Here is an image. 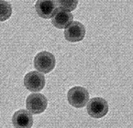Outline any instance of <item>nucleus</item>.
I'll list each match as a JSON object with an SVG mask.
<instances>
[{"instance_id": "7ed1b4c3", "label": "nucleus", "mask_w": 133, "mask_h": 128, "mask_svg": "<svg viewBox=\"0 0 133 128\" xmlns=\"http://www.w3.org/2000/svg\"><path fill=\"white\" fill-rule=\"evenodd\" d=\"M48 105V100L46 96L41 93H34L29 94L26 100V107L30 113L39 115L46 110Z\"/></svg>"}, {"instance_id": "f257e3e1", "label": "nucleus", "mask_w": 133, "mask_h": 128, "mask_svg": "<svg viewBox=\"0 0 133 128\" xmlns=\"http://www.w3.org/2000/svg\"><path fill=\"white\" fill-rule=\"evenodd\" d=\"M67 99L72 106L75 108H83L89 101V93L85 88L75 86L68 91Z\"/></svg>"}, {"instance_id": "9b49d317", "label": "nucleus", "mask_w": 133, "mask_h": 128, "mask_svg": "<svg viewBox=\"0 0 133 128\" xmlns=\"http://www.w3.org/2000/svg\"><path fill=\"white\" fill-rule=\"evenodd\" d=\"M57 6H58L60 9L65 10V11H72V10H75L78 4V1L76 0H71V1H63V0H59L56 1Z\"/></svg>"}, {"instance_id": "0eeeda50", "label": "nucleus", "mask_w": 133, "mask_h": 128, "mask_svg": "<svg viewBox=\"0 0 133 128\" xmlns=\"http://www.w3.org/2000/svg\"><path fill=\"white\" fill-rule=\"evenodd\" d=\"M35 8L39 17L45 19L51 18L58 11L56 1L52 0H39L36 3Z\"/></svg>"}, {"instance_id": "6e6552de", "label": "nucleus", "mask_w": 133, "mask_h": 128, "mask_svg": "<svg viewBox=\"0 0 133 128\" xmlns=\"http://www.w3.org/2000/svg\"><path fill=\"white\" fill-rule=\"evenodd\" d=\"M12 124L15 128H31L33 117L28 110H18L13 115Z\"/></svg>"}, {"instance_id": "9d476101", "label": "nucleus", "mask_w": 133, "mask_h": 128, "mask_svg": "<svg viewBox=\"0 0 133 128\" xmlns=\"http://www.w3.org/2000/svg\"><path fill=\"white\" fill-rule=\"evenodd\" d=\"M12 14V6L10 3L0 0V21H6Z\"/></svg>"}, {"instance_id": "f03ea898", "label": "nucleus", "mask_w": 133, "mask_h": 128, "mask_svg": "<svg viewBox=\"0 0 133 128\" xmlns=\"http://www.w3.org/2000/svg\"><path fill=\"white\" fill-rule=\"evenodd\" d=\"M55 57L53 54L48 51H41L38 53L34 58V67L37 70L41 73H49L54 69Z\"/></svg>"}, {"instance_id": "20e7f679", "label": "nucleus", "mask_w": 133, "mask_h": 128, "mask_svg": "<svg viewBox=\"0 0 133 128\" xmlns=\"http://www.w3.org/2000/svg\"><path fill=\"white\" fill-rule=\"evenodd\" d=\"M86 110L93 118H102L108 113V103L103 98L95 97L88 101Z\"/></svg>"}, {"instance_id": "423d86ee", "label": "nucleus", "mask_w": 133, "mask_h": 128, "mask_svg": "<svg viewBox=\"0 0 133 128\" xmlns=\"http://www.w3.org/2000/svg\"><path fill=\"white\" fill-rule=\"evenodd\" d=\"M85 36V27L81 22L74 21L65 29L64 38L70 42H78Z\"/></svg>"}, {"instance_id": "1a4fd4ad", "label": "nucleus", "mask_w": 133, "mask_h": 128, "mask_svg": "<svg viewBox=\"0 0 133 128\" xmlns=\"http://www.w3.org/2000/svg\"><path fill=\"white\" fill-rule=\"evenodd\" d=\"M74 20V15L71 12L60 9L51 18V23L56 29H66Z\"/></svg>"}, {"instance_id": "39448f33", "label": "nucleus", "mask_w": 133, "mask_h": 128, "mask_svg": "<svg viewBox=\"0 0 133 128\" xmlns=\"http://www.w3.org/2000/svg\"><path fill=\"white\" fill-rule=\"evenodd\" d=\"M24 85L30 91H41L45 86V77L36 70L29 72L24 77Z\"/></svg>"}]
</instances>
